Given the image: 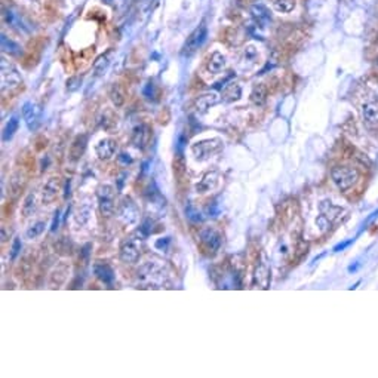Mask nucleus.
<instances>
[{
    "instance_id": "nucleus-1",
    "label": "nucleus",
    "mask_w": 378,
    "mask_h": 378,
    "mask_svg": "<svg viewBox=\"0 0 378 378\" xmlns=\"http://www.w3.org/2000/svg\"><path fill=\"white\" fill-rule=\"evenodd\" d=\"M166 279V268L157 261H149L138 270V280L144 285H152L154 288L162 286Z\"/></svg>"
},
{
    "instance_id": "nucleus-2",
    "label": "nucleus",
    "mask_w": 378,
    "mask_h": 378,
    "mask_svg": "<svg viewBox=\"0 0 378 378\" xmlns=\"http://www.w3.org/2000/svg\"><path fill=\"white\" fill-rule=\"evenodd\" d=\"M21 85V74L16 70L12 62H9L6 58H2L0 62V89L2 94L12 92Z\"/></svg>"
},
{
    "instance_id": "nucleus-3",
    "label": "nucleus",
    "mask_w": 378,
    "mask_h": 378,
    "mask_svg": "<svg viewBox=\"0 0 378 378\" xmlns=\"http://www.w3.org/2000/svg\"><path fill=\"white\" fill-rule=\"evenodd\" d=\"M331 178L341 192H347L359 180V171L350 166H334L331 171Z\"/></svg>"
},
{
    "instance_id": "nucleus-4",
    "label": "nucleus",
    "mask_w": 378,
    "mask_h": 378,
    "mask_svg": "<svg viewBox=\"0 0 378 378\" xmlns=\"http://www.w3.org/2000/svg\"><path fill=\"white\" fill-rule=\"evenodd\" d=\"M221 149H223V141L220 140V138L199 141V142L192 145L193 156L196 157V160H199V162L208 160V159H211L214 154L220 153Z\"/></svg>"
},
{
    "instance_id": "nucleus-5",
    "label": "nucleus",
    "mask_w": 378,
    "mask_h": 378,
    "mask_svg": "<svg viewBox=\"0 0 378 378\" xmlns=\"http://www.w3.org/2000/svg\"><path fill=\"white\" fill-rule=\"evenodd\" d=\"M116 215H117V220L123 225H132L137 223L140 217V211H138L137 203L131 197H123L116 208Z\"/></svg>"
},
{
    "instance_id": "nucleus-6",
    "label": "nucleus",
    "mask_w": 378,
    "mask_h": 378,
    "mask_svg": "<svg viewBox=\"0 0 378 378\" xmlns=\"http://www.w3.org/2000/svg\"><path fill=\"white\" fill-rule=\"evenodd\" d=\"M206 37H208V27L205 24H200L199 27H196L192 34L187 37V40L184 43L181 51L182 56H192L193 54H196L197 49L206 42Z\"/></svg>"
},
{
    "instance_id": "nucleus-7",
    "label": "nucleus",
    "mask_w": 378,
    "mask_h": 378,
    "mask_svg": "<svg viewBox=\"0 0 378 378\" xmlns=\"http://www.w3.org/2000/svg\"><path fill=\"white\" fill-rule=\"evenodd\" d=\"M97 199H98L99 211L102 217L109 218L112 217L116 211V199H114V188L112 185H99L97 190Z\"/></svg>"
},
{
    "instance_id": "nucleus-8",
    "label": "nucleus",
    "mask_w": 378,
    "mask_h": 378,
    "mask_svg": "<svg viewBox=\"0 0 378 378\" xmlns=\"http://www.w3.org/2000/svg\"><path fill=\"white\" fill-rule=\"evenodd\" d=\"M199 239L205 251L209 254H217L221 248V235L215 228H202L199 233Z\"/></svg>"
},
{
    "instance_id": "nucleus-9",
    "label": "nucleus",
    "mask_w": 378,
    "mask_h": 378,
    "mask_svg": "<svg viewBox=\"0 0 378 378\" xmlns=\"http://www.w3.org/2000/svg\"><path fill=\"white\" fill-rule=\"evenodd\" d=\"M119 255H120V260L123 263H128V264H134L140 260V248L137 245V242L134 239H125L122 243H120V251H119Z\"/></svg>"
},
{
    "instance_id": "nucleus-10",
    "label": "nucleus",
    "mask_w": 378,
    "mask_h": 378,
    "mask_svg": "<svg viewBox=\"0 0 378 378\" xmlns=\"http://www.w3.org/2000/svg\"><path fill=\"white\" fill-rule=\"evenodd\" d=\"M23 116L24 120L27 123V128L30 131H36L39 125H40V116H42V110L39 106L33 104V102H26L23 106Z\"/></svg>"
},
{
    "instance_id": "nucleus-11",
    "label": "nucleus",
    "mask_w": 378,
    "mask_h": 378,
    "mask_svg": "<svg viewBox=\"0 0 378 378\" xmlns=\"http://www.w3.org/2000/svg\"><path fill=\"white\" fill-rule=\"evenodd\" d=\"M220 101H221V97H220L217 92L203 94V95H200V97L196 99V110L200 113V114H205V113L209 112L212 107H215Z\"/></svg>"
},
{
    "instance_id": "nucleus-12",
    "label": "nucleus",
    "mask_w": 378,
    "mask_h": 378,
    "mask_svg": "<svg viewBox=\"0 0 378 378\" xmlns=\"http://www.w3.org/2000/svg\"><path fill=\"white\" fill-rule=\"evenodd\" d=\"M95 152H97V156L101 160H109L117 152V142L113 138H104V140H101L97 144Z\"/></svg>"
},
{
    "instance_id": "nucleus-13",
    "label": "nucleus",
    "mask_w": 378,
    "mask_h": 378,
    "mask_svg": "<svg viewBox=\"0 0 378 378\" xmlns=\"http://www.w3.org/2000/svg\"><path fill=\"white\" fill-rule=\"evenodd\" d=\"M2 15H3V21H5L8 26L16 28V30H19V31H28V30H30L27 24H26V21L23 19V16L18 14V12H15L14 9H11V8H3V14Z\"/></svg>"
},
{
    "instance_id": "nucleus-14",
    "label": "nucleus",
    "mask_w": 378,
    "mask_h": 378,
    "mask_svg": "<svg viewBox=\"0 0 378 378\" xmlns=\"http://www.w3.org/2000/svg\"><path fill=\"white\" fill-rule=\"evenodd\" d=\"M59 190H61V181H59V178H58V177L49 178V180L46 181V184L43 185L42 190L43 203H51V202H54L56 199V195L59 193Z\"/></svg>"
},
{
    "instance_id": "nucleus-15",
    "label": "nucleus",
    "mask_w": 378,
    "mask_h": 378,
    "mask_svg": "<svg viewBox=\"0 0 378 378\" xmlns=\"http://www.w3.org/2000/svg\"><path fill=\"white\" fill-rule=\"evenodd\" d=\"M218 180H220V175L217 171H209L203 175V178L196 184V192L203 195V193H208L211 190H214L217 185H218Z\"/></svg>"
},
{
    "instance_id": "nucleus-16",
    "label": "nucleus",
    "mask_w": 378,
    "mask_h": 378,
    "mask_svg": "<svg viewBox=\"0 0 378 378\" xmlns=\"http://www.w3.org/2000/svg\"><path fill=\"white\" fill-rule=\"evenodd\" d=\"M94 275L98 278L102 283L112 286L113 282H114V271L109 264L106 263H95L94 264Z\"/></svg>"
},
{
    "instance_id": "nucleus-17",
    "label": "nucleus",
    "mask_w": 378,
    "mask_h": 378,
    "mask_svg": "<svg viewBox=\"0 0 378 378\" xmlns=\"http://www.w3.org/2000/svg\"><path fill=\"white\" fill-rule=\"evenodd\" d=\"M362 119L368 126H375L378 123V104L368 101L362 106Z\"/></svg>"
},
{
    "instance_id": "nucleus-18",
    "label": "nucleus",
    "mask_w": 378,
    "mask_h": 378,
    "mask_svg": "<svg viewBox=\"0 0 378 378\" xmlns=\"http://www.w3.org/2000/svg\"><path fill=\"white\" fill-rule=\"evenodd\" d=\"M150 140V129L145 125H138L132 132V144L137 149H145L147 142Z\"/></svg>"
},
{
    "instance_id": "nucleus-19",
    "label": "nucleus",
    "mask_w": 378,
    "mask_h": 378,
    "mask_svg": "<svg viewBox=\"0 0 378 378\" xmlns=\"http://www.w3.org/2000/svg\"><path fill=\"white\" fill-rule=\"evenodd\" d=\"M0 48L5 54H9L12 56L23 55V46L12 39H9L5 33L0 34Z\"/></svg>"
},
{
    "instance_id": "nucleus-20",
    "label": "nucleus",
    "mask_w": 378,
    "mask_h": 378,
    "mask_svg": "<svg viewBox=\"0 0 378 378\" xmlns=\"http://www.w3.org/2000/svg\"><path fill=\"white\" fill-rule=\"evenodd\" d=\"M88 140H89L88 134H80L76 137V140L73 141L70 147V157L73 160H79L83 156L86 145H88Z\"/></svg>"
},
{
    "instance_id": "nucleus-21",
    "label": "nucleus",
    "mask_w": 378,
    "mask_h": 378,
    "mask_svg": "<svg viewBox=\"0 0 378 378\" xmlns=\"http://www.w3.org/2000/svg\"><path fill=\"white\" fill-rule=\"evenodd\" d=\"M270 283V271L264 263H260L254 273V285L258 288H267Z\"/></svg>"
},
{
    "instance_id": "nucleus-22",
    "label": "nucleus",
    "mask_w": 378,
    "mask_h": 378,
    "mask_svg": "<svg viewBox=\"0 0 378 378\" xmlns=\"http://www.w3.org/2000/svg\"><path fill=\"white\" fill-rule=\"evenodd\" d=\"M225 67V56L221 54V52H218V51H215V52H212L209 56V59H208V71L212 73V74H220L221 71L224 70Z\"/></svg>"
},
{
    "instance_id": "nucleus-23",
    "label": "nucleus",
    "mask_w": 378,
    "mask_h": 378,
    "mask_svg": "<svg viewBox=\"0 0 378 378\" xmlns=\"http://www.w3.org/2000/svg\"><path fill=\"white\" fill-rule=\"evenodd\" d=\"M251 14L252 18L260 24V26H266L267 23L271 19V15H270V11L267 9V6L261 5V3H257L251 8Z\"/></svg>"
},
{
    "instance_id": "nucleus-24",
    "label": "nucleus",
    "mask_w": 378,
    "mask_h": 378,
    "mask_svg": "<svg viewBox=\"0 0 378 378\" xmlns=\"http://www.w3.org/2000/svg\"><path fill=\"white\" fill-rule=\"evenodd\" d=\"M319 209H321V214H323V215H326L331 221H334V220H337L343 212H344V209L343 208H340V206H335L331 200H323L322 203L319 205Z\"/></svg>"
},
{
    "instance_id": "nucleus-25",
    "label": "nucleus",
    "mask_w": 378,
    "mask_h": 378,
    "mask_svg": "<svg viewBox=\"0 0 378 378\" xmlns=\"http://www.w3.org/2000/svg\"><path fill=\"white\" fill-rule=\"evenodd\" d=\"M242 97V88L236 83H228L225 85V88L223 89V99L225 102H233V101H238Z\"/></svg>"
},
{
    "instance_id": "nucleus-26",
    "label": "nucleus",
    "mask_w": 378,
    "mask_h": 378,
    "mask_svg": "<svg viewBox=\"0 0 378 378\" xmlns=\"http://www.w3.org/2000/svg\"><path fill=\"white\" fill-rule=\"evenodd\" d=\"M18 128H19V119H18L16 116H12V117L8 120V123H6L5 129H3V132H2V140L5 141V142L12 140V137L15 135V132L18 131Z\"/></svg>"
},
{
    "instance_id": "nucleus-27",
    "label": "nucleus",
    "mask_w": 378,
    "mask_h": 378,
    "mask_svg": "<svg viewBox=\"0 0 378 378\" xmlns=\"http://www.w3.org/2000/svg\"><path fill=\"white\" fill-rule=\"evenodd\" d=\"M267 99V88L263 83L257 85L251 92V101L255 106H263Z\"/></svg>"
},
{
    "instance_id": "nucleus-28",
    "label": "nucleus",
    "mask_w": 378,
    "mask_h": 378,
    "mask_svg": "<svg viewBox=\"0 0 378 378\" xmlns=\"http://www.w3.org/2000/svg\"><path fill=\"white\" fill-rule=\"evenodd\" d=\"M110 99L116 107H122L125 102V92L119 83H113L110 88Z\"/></svg>"
},
{
    "instance_id": "nucleus-29",
    "label": "nucleus",
    "mask_w": 378,
    "mask_h": 378,
    "mask_svg": "<svg viewBox=\"0 0 378 378\" xmlns=\"http://www.w3.org/2000/svg\"><path fill=\"white\" fill-rule=\"evenodd\" d=\"M110 66V54H102L97 58V61L94 62L92 66V70H94V74L95 76H101L104 71L109 69Z\"/></svg>"
},
{
    "instance_id": "nucleus-30",
    "label": "nucleus",
    "mask_w": 378,
    "mask_h": 378,
    "mask_svg": "<svg viewBox=\"0 0 378 378\" xmlns=\"http://www.w3.org/2000/svg\"><path fill=\"white\" fill-rule=\"evenodd\" d=\"M91 215H92V208L89 205H83V206H80V209L76 212L74 220L79 225H86L91 220Z\"/></svg>"
},
{
    "instance_id": "nucleus-31",
    "label": "nucleus",
    "mask_w": 378,
    "mask_h": 378,
    "mask_svg": "<svg viewBox=\"0 0 378 378\" xmlns=\"http://www.w3.org/2000/svg\"><path fill=\"white\" fill-rule=\"evenodd\" d=\"M34 209H36V196H34V193H30L24 199V203L21 206V214H23V217L27 218L34 212Z\"/></svg>"
},
{
    "instance_id": "nucleus-32",
    "label": "nucleus",
    "mask_w": 378,
    "mask_h": 378,
    "mask_svg": "<svg viewBox=\"0 0 378 378\" xmlns=\"http://www.w3.org/2000/svg\"><path fill=\"white\" fill-rule=\"evenodd\" d=\"M273 6L280 14H289L295 9V0H275Z\"/></svg>"
},
{
    "instance_id": "nucleus-33",
    "label": "nucleus",
    "mask_w": 378,
    "mask_h": 378,
    "mask_svg": "<svg viewBox=\"0 0 378 378\" xmlns=\"http://www.w3.org/2000/svg\"><path fill=\"white\" fill-rule=\"evenodd\" d=\"M185 218L188 220V221H192L193 224H199V223H202L203 221V217H202V214L199 212V211L193 206V205H187L185 206Z\"/></svg>"
},
{
    "instance_id": "nucleus-34",
    "label": "nucleus",
    "mask_w": 378,
    "mask_h": 378,
    "mask_svg": "<svg viewBox=\"0 0 378 378\" xmlns=\"http://www.w3.org/2000/svg\"><path fill=\"white\" fill-rule=\"evenodd\" d=\"M45 227H46V224H45L43 221H39V223H36V224L31 225V227L28 228L27 233H26V236H27L28 239L39 238L43 232H45Z\"/></svg>"
},
{
    "instance_id": "nucleus-35",
    "label": "nucleus",
    "mask_w": 378,
    "mask_h": 378,
    "mask_svg": "<svg viewBox=\"0 0 378 378\" xmlns=\"http://www.w3.org/2000/svg\"><path fill=\"white\" fill-rule=\"evenodd\" d=\"M140 233L142 238H149L153 233V221L150 218H147V220L142 221V224L140 227Z\"/></svg>"
},
{
    "instance_id": "nucleus-36",
    "label": "nucleus",
    "mask_w": 378,
    "mask_h": 378,
    "mask_svg": "<svg viewBox=\"0 0 378 378\" xmlns=\"http://www.w3.org/2000/svg\"><path fill=\"white\" fill-rule=\"evenodd\" d=\"M316 224H318V227L321 228V232H326V230H329V228H331L332 221H331L326 215L321 214V215L316 218Z\"/></svg>"
},
{
    "instance_id": "nucleus-37",
    "label": "nucleus",
    "mask_w": 378,
    "mask_h": 378,
    "mask_svg": "<svg viewBox=\"0 0 378 378\" xmlns=\"http://www.w3.org/2000/svg\"><path fill=\"white\" fill-rule=\"evenodd\" d=\"M257 55H258V52H257V49H255L254 46H246V49H245V52H243V58H245V61L255 62Z\"/></svg>"
},
{
    "instance_id": "nucleus-38",
    "label": "nucleus",
    "mask_w": 378,
    "mask_h": 378,
    "mask_svg": "<svg viewBox=\"0 0 378 378\" xmlns=\"http://www.w3.org/2000/svg\"><path fill=\"white\" fill-rule=\"evenodd\" d=\"M82 83V79L79 76H74V77H70L67 80V91L69 92H74L76 89H79V86Z\"/></svg>"
},
{
    "instance_id": "nucleus-39",
    "label": "nucleus",
    "mask_w": 378,
    "mask_h": 378,
    "mask_svg": "<svg viewBox=\"0 0 378 378\" xmlns=\"http://www.w3.org/2000/svg\"><path fill=\"white\" fill-rule=\"evenodd\" d=\"M117 162H119V165H122V166H129V165L134 163V157H132L129 153H120L117 156Z\"/></svg>"
},
{
    "instance_id": "nucleus-40",
    "label": "nucleus",
    "mask_w": 378,
    "mask_h": 378,
    "mask_svg": "<svg viewBox=\"0 0 378 378\" xmlns=\"http://www.w3.org/2000/svg\"><path fill=\"white\" fill-rule=\"evenodd\" d=\"M21 246H23V243H21V239L19 238H15L14 239V243H12V248H11V260L14 261L15 258L19 255V252H21Z\"/></svg>"
},
{
    "instance_id": "nucleus-41",
    "label": "nucleus",
    "mask_w": 378,
    "mask_h": 378,
    "mask_svg": "<svg viewBox=\"0 0 378 378\" xmlns=\"http://www.w3.org/2000/svg\"><path fill=\"white\" fill-rule=\"evenodd\" d=\"M142 94H144V97L147 99H154V97H156V88H154V85L152 82L145 85L144 89H142Z\"/></svg>"
},
{
    "instance_id": "nucleus-42",
    "label": "nucleus",
    "mask_w": 378,
    "mask_h": 378,
    "mask_svg": "<svg viewBox=\"0 0 378 378\" xmlns=\"http://www.w3.org/2000/svg\"><path fill=\"white\" fill-rule=\"evenodd\" d=\"M156 0H140V9L142 14H150L153 3Z\"/></svg>"
},
{
    "instance_id": "nucleus-43",
    "label": "nucleus",
    "mask_w": 378,
    "mask_h": 378,
    "mask_svg": "<svg viewBox=\"0 0 378 378\" xmlns=\"http://www.w3.org/2000/svg\"><path fill=\"white\" fill-rule=\"evenodd\" d=\"M169 243H171V238H162V239H157V240H156L154 246H156L157 249H160V251H166V249H168Z\"/></svg>"
},
{
    "instance_id": "nucleus-44",
    "label": "nucleus",
    "mask_w": 378,
    "mask_h": 378,
    "mask_svg": "<svg viewBox=\"0 0 378 378\" xmlns=\"http://www.w3.org/2000/svg\"><path fill=\"white\" fill-rule=\"evenodd\" d=\"M375 218H378V209L374 211V212H371V214H369V217H366V220L364 221V224H362V227H361V230H359V233H358V235H361V233L364 232L365 228H366L368 225L371 224V223H372V221H374Z\"/></svg>"
},
{
    "instance_id": "nucleus-45",
    "label": "nucleus",
    "mask_w": 378,
    "mask_h": 378,
    "mask_svg": "<svg viewBox=\"0 0 378 378\" xmlns=\"http://www.w3.org/2000/svg\"><path fill=\"white\" fill-rule=\"evenodd\" d=\"M353 242H354V239H349V240H346V242H341V243H338V245L334 246V249H332V251L334 252L344 251L346 248H349V246H350Z\"/></svg>"
},
{
    "instance_id": "nucleus-46",
    "label": "nucleus",
    "mask_w": 378,
    "mask_h": 378,
    "mask_svg": "<svg viewBox=\"0 0 378 378\" xmlns=\"http://www.w3.org/2000/svg\"><path fill=\"white\" fill-rule=\"evenodd\" d=\"M61 214H59V211H56L55 214H54V220H52V224H51V233H55L56 230H58V227H59V217Z\"/></svg>"
},
{
    "instance_id": "nucleus-47",
    "label": "nucleus",
    "mask_w": 378,
    "mask_h": 378,
    "mask_svg": "<svg viewBox=\"0 0 378 378\" xmlns=\"http://www.w3.org/2000/svg\"><path fill=\"white\" fill-rule=\"evenodd\" d=\"M208 214H209V217H218V214H220V208H218V205L217 203H212L211 206H208Z\"/></svg>"
},
{
    "instance_id": "nucleus-48",
    "label": "nucleus",
    "mask_w": 378,
    "mask_h": 378,
    "mask_svg": "<svg viewBox=\"0 0 378 378\" xmlns=\"http://www.w3.org/2000/svg\"><path fill=\"white\" fill-rule=\"evenodd\" d=\"M185 141L187 140H185V137H184V135H180V137H178V141H177V150H178V153H182L184 145H185V144H184Z\"/></svg>"
},
{
    "instance_id": "nucleus-49",
    "label": "nucleus",
    "mask_w": 378,
    "mask_h": 378,
    "mask_svg": "<svg viewBox=\"0 0 378 378\" xmlns=\"http://www.w3.org/2000/svg\"><path fill=\"white\" fill-rule=\"evenodd\" d=\"M8 240V236H6V230L5 227H2V242H6Z\"/></svg>"
},
{
    "instance_id": "nucleus-50",
    "label": "nucleus",
    "mask_w": 378,
    "mask_h": 378,
    "mask_svg": "<svg viewBox=\"0 0 378 378\" xmlns=\"http://www.w3.org/2000/svg\"><path fill=\"white\" fill-rule=\"evenodd\" d=\"M359 285H361V280H359V282H356V283H354L353 286H350V289H356V288H358Z\"/></svg>"
},
{
    "instance_id": "nucleus-51",
    "label": "nucleus",
    "mask_w": 378,
    "mask_h": 378,
    "mask_svg": "<svg viewBox=\"0 0 378 378\" xmlns=\"http://www.w3.org/2000/svg\"><path fill=\"white\" fill-rule=\"evenodd\" d=\"M104 2H106V3H112L113 0H104Z\"/></svg>"
},
{
    "instance_id": "nucleus-52",
    "label": "nucleus",
    "mask_w": 378,
    "mask_h": 378,
    "mask_svg": "<svg viewBox=\"0 0 378 378\" xmlns=\"http://www.w3.org/2000/svg\"><path fill=\"white\" fill-rule=\"evenodd\" d=\"M27 2H39V0H27Z\"/></svg>"
},
{
    "instance_id": "nucleus-53",
    "label": "nucleus",
    "mask_w": 378,
    "mask_h": 378,
    "mask_svg": "<svg viewBox=\"0 0 378 378\" xmlns=\"http://www.w3.org/2000/svg\"><path fill=\"white\" fill-rule=\"evenodd\" d=\"M249 2H260V0H249Z\"/></svg>"
}]
</instances>
